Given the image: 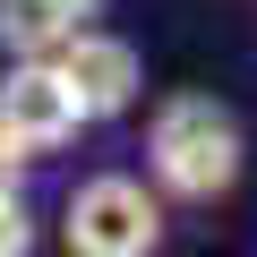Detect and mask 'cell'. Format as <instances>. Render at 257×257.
Here are the masks:
<instances>
[{"instance_id": "obj_1", "label": "cell", "mask_w": 257, "mask_h": 257, "mask_svg": "<svg viewBox=\"0 0 257 257\" xmlns=\"http://www.w3.org/2000/svg\"><path fill=\"white\" fill-rule=\"evenodd\" d=\"M138 155H146V189L172 214H223L240 197V180H248V128H240V111L223 94L180 86V94H163L146 111Z\"/></svg>"}, {"instance_id": "obj_2", "label": "cell", "mask_w": 257, "mask_h": 257, "mask_svg": "<svg viewBox=\"0 0 257 257\" xmlns=\"http://www.w3.org/2000/svg\"><path fill=\"white\" fill-rule=\"evenodd\" d=\"M60 257H172V206L146 189V172H86L60 197Z\"/></svg>"}, {"instance_id": "obj_3", "label": "cell", "mask_w": 257, "mask_h": 257, "mask_svg": "<svg viewBox=\"0 0 257 257\" xmlns=\"http://www.w3.org/2000/svg\"><path fill=\"white\" fill-rule=\"evenodd\" d=\"M0 138H9L26 163L69 155L86 138V103L60 77V60H0Z\"/></svg>"}, {"instance_id": "obj_4", "label": "cell", "mask_w": 257, "mask_h": 257, "mask_svg": "<svg viewBox=\"0 0 257 257\" xmlns=\"http://www.w3.org/2000/svg\"><path fill=\"white\" fill-rule=\"evenodd\" d=\"M52 60H60V77L77 86L86 128H111V120H128V111L146 103V52L128 43V35H111L103 18H94V26H77Z\"/></svg>"}, {"instance_id": "obj_5", "label": "cell", "mask_w": 257, "mask_h": 257, "mask_svg": "<svg viewBox=\"0 0 257 257\" xmlns=\"http://www.w3.org/2000/svg\"><path fill=\"white\" fill-rule=\"evenodd\" d=\"M94 18H103V0H0V60H52Z\"/></svg>"}, {"instance_id": "obj_6", "label": "cell", "mask_w": 257, "mask_h": 257, "mask_svg": "<svg viewBox=\"0 0 257 257\" xmlns=\"http://www.w3.org/2000/svg\"><path fill=\"white\" fill-rule=\"evenodd\" d=\"M35 248H43L35 197H0V257H35Z\"/></svg>"}, {"instance_id": "obj_7", "label": "cell", "mask_w": 257, "mask_h": 257, "mask_svg": "<svg viewBox=\"0 0 257 257\" xmlns=\"http://www.w3.org/2000/svg\"><path fill=\"white\" fill-rule=\"evenodd\" d=\"M26 172H35V163H26L9 138H0V197H26Z\"/></svg>"}]
</instances>
